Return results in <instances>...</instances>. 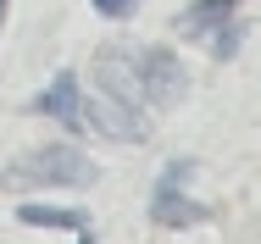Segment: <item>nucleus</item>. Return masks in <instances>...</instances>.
<instances>
[{
  "label": "nucleus",
  "mask_w": 261,
  "mask_h": 244,
  "mask_svg": "<svg viewBox=\"0 0 261 244\" xmlns=\"http://www.w3.org/2000/svg\"><path fill=\"white\" fill-rule=\"evenodd\" d=\"M189 172H195V161H172V167L161 172L156 195H150V222H156V228H172V233H178V228H200L211 216L200 200L184 195V178H189Z\"/></svg>",
  "instance_id": "2"
},
{
  "label": "nucleus",
  "mask_w": 261,
  "mask_h": 244,
  "mask_svg": "<svg viewBox=\"0 0 261 244\" xmlns=\"http://www.w3.org/2000/svg\"><path fill=\"white\" fill-rule=\"evenodd\" d=\"M134 6H139V0H95V11H100V17H128Z\"/></svg>",
  "instance_id": "10"
},
{
  "label": "nucleus",
  "mask_w": 261,
  "mask_h": 244,
  "mask_svg": "<svg viewBox=\"0 0 261 244\" xmlns=\"http://www.w3.org/2000/svg\"><path fill=\"white\" fill-rule=\"evenodd\" d=\"M95 178H100V167L78 145H39L28 155H17V161H6L0 189H11V195H28V189H89Z\"/></svg>",
  "instance_id": "1"
},
{
  "label": "nucleus",
  "mask_w": 261,
  "mask_h": 244,
  "mask_svg": "<svg viewBox=\"0 0 261 244\" xmlns=\"http://www.w3.org/2000/svg\"><path fill=\"white\" fill-rule=\"evenodd\" d=\"M245 0H189L184 11H178V34H189V39H206L211 28H222L233 11H239Z\"/></svg>",
  "instance_id": "7"
},
{
  "label": "nucleus",
  "mask_w": 261,
  "mask_h": 244,
  "mask_svg": "<svg viewBox=\"0 0 261 244\" xmlns=\"http://www.w3.org/2000/svg\"><path fill=\"white\" fill-rule=\"evenodd\" d=\"M17 222H28V228H67V233H84L89 228V216L78 205H39V200H22L17 205Z\"/></svg>",
  "instance_id": "8"
},
{
  "label": "nucleus",
  "mask_w": 261,
  "mask_h": 244,
  "mask_svg": "<svg viewBox=\"0 0 261 244\" xmlns=\"http://www.w3.org/2000/svg\"><path fill=\"white\" fill-rule=\"evenodd\" d=\"M34 111H39V117H56L61 128H78V122H84V105H78V78H72V72H56L50 84L39 89Z\"/></svg>",
  "instance_id": "6"
},
{
  "label": "nucleus",
  "mask_w": 261,
  "mask_h": 244,
  "mask_svg": "<svg viewBox=\"0 0 261 244\" xmlns=\"http://www.w3.org/2000/svg\"><path fill=\"white\" fill-rule=\"evenodd\" d=\"M239 39H245V28L228 17L222 28H217V61H233V50H239Z\"/></svg>",
  "instance_id": "9"
},
{
  "label": "nucleus",
  "mask_w": 261,
  "mask_h": 244,
  "mask_svg": "<svg viewBox=\"0 0 261 244\" xmlns=\"http://www.w3.org/2000/svg\"><path fill=\"white\" fill-rule=\"evenodd\" d=\"M134 72H139V89H145V100L150 105H178V100L189 95V72H184V61L172 56V50H139L134 56Z\"/></svg>",
  "instance_id": "3"
},
{
  "label": "nucleus",
  "mask_w": 261,
  "mask_h": 244,
  "mask_svg": "<svg viewBox=\"0 0 261 244\" xmlns=\"http://www.w3.org/2000/svg\"><path fill=\"white\" fill-rule=\"evenodd\" d=\"M84 117H89V128H100L106 139H122V145H145V133H150V122L139 117V105H122L111 95L84 100Z\"/></svg>",
  "instance_id": "4"
},
{
  "label": "nucleus",
  "mask_w": 261,
  "mask_h": 244,
  "mask_svg": "<svg viewBox=\"0 0 261 244\" xmlns=\"http://www.w3.org/2000/svg\"><path fill=\"white\" fill-rule=\"evenodd\" d=\"M78 244H95V233H89V228H84V233H78Z\"/></svg>",
  "instance_id": "11"
},
{
  "label": "nucleus",
  "mask_w": 261,
  "mask_h": 244,
  "mask_svg": "<svg viewBox=\"0 0 261 244\" xmlns=\"http://www.w3.org/2000/svg\"><path fill=\"white\" fill-rule=\"evenodd\" d=\"M95 84H100V95L122 100V105H145L139 72H134V61H128L122 50H100V56H95Z\"/></svg>",
  "instance_id": "5"
},
{
  "label": "nucleus",
  "mask_w": 261,
  "mask_h": 244,
  "mask_svg": "<svg viewBox=\"0 0 261 244\" xmlns=\"http://www.w3.org/2000/svg\"><path fill=\"white\" fill-rule=\"evenodd\" d=\"M0 17H6V0H0Z\"/></svg>",
  "instance_id": "12"
}]
</instances>
